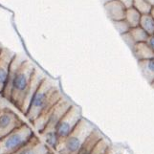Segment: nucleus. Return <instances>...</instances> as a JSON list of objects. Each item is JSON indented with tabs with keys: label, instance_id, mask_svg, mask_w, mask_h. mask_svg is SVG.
I'll return each mask as SVG.
<instances>
[{
	"label": "nucleus",
	"instance_id": "9",
	"mask_svg": "<svg viewBox=\"0 0 154 154\" xmlns=\"http://www.w3.org/2000/svg\"><path fill=\"white\" fill-rule=\"evenodd\" d=\"M15 54L17 53L10 50L5 46L2 47L1 52H0V97L3 93L5 85H6L10 65Z\"/></svg>",
	"mask_w": 154,
	"mask_h": 154
},
{
	"label": "nucleus",
	"instance_id": "21",
	"mask_svg": "<svg viewBox=\"0 0 154 154\" xmlns=\"http://www.w3.org/2000/svg\"><path fill=\"white\" fill-rule=\"evenodd\" d=\"M122 38H123V39L125 40V42L127 44V46H128L131 50L134 48V46H135V44H136V42H135V40L133 39V38L131 36V35L129 34V32H128V33H126V34L122 35Z\"/></svg>",
	"mask_w": 154,
	"mask_h": 154
},
{
	"label": "nucleus",
	"instance_id": "15",
	"mask_svg": "<svg viewBox=\"0 0 154 154\" xmlns=\"http://www.w3.org/2000/svg\"><path fill=\"white\" fill-rule=\"evenodd\" d=\"M141 17H142L141 13L138 12L134 7H131V8L126 9L125 19L126 22L129 24L130 28H134L140 25Z\"/></svg>",
	"mask_w": 154,
	"mask_h": 154
},
{
	"label": "nucleus",
	"instance_id": "27",
	"mask_svg": "<svg viewBox=\"0 0 154 154\" xmlns=\"http://www.w3.org/2000/svg\"><path fill=\"white\" fill-rule=\"evenodd\" d=\"M2 47H3V45L0 43V52H1V49H2Z\"/></svg>",
	"mask_w": 154,
	"mask_h": 154
},
{
	"label": "nucleus",
	"instance_id": "24",
	"mask_svg": "<svg viewBox=\"0 0 154 154\" xmlns=\"http://www.w3.org/2000/svg\"><path fill=\"white\" fill-rule=\"evenodd\" d=\"M121 153H122V151L120 149H118V148H116L112 146V147H111L105 154H121Z\"/></svg>",
	"mask_w": 154,
	"mask_h": 154
},
{
	"label": "nucleus",
	"instance_id": "28",
	"mask_svg": "<svg viewBox=\"0 0 154 154\" xmlns=\"http://www.w3.org/2000/svg\"><path fill=\"white\" fill-rule=\"evenodd\" d=\"M2 107H3V106H2V104H1V102H0V110H1Z\"/></svg>",
	"mask_w": 154,
	"mask_h": 154
},
{
	"label": "nucleus",
	"instance_id": "8",
	"mask_svg": "<svg viewBox=\"0 0 154 154\" xmlns=\"http://www.w3.org/2000/svg\"><path fill=\"white\" fill-rule=\"evenodd\" d=\"M26 56H24L23 54H15L14 57L13 58L12 63L10 65V70H9V74H8V79H7V82H6V85L4 87L3 90V93L1 95V98L6 100L7 102L10 100L11 98V91H12V87H13V83L15 79V76L19 70V68L21 66V64L23 63V61L26 60Z\"/></svg>",
	"mask_w": 154,
	"mask_h": 154
},
{
	"label": "nucleus",
	"instance_id": "10",
	"mask_svg": "<svg viewBox=\"0 0 154 154\" xmlns=\"http://www.w3.org/2000/svg\"><path fill=\"white\" fill-rule=\"evenodd\" d=\"M52 151L41 140V138L35 134L23 147L14 154H51Z\"/></svg>",
	"mask_w": 154,
	"mask_h": 154
},
{
	"label": "nucleus",
	"instance_id": "3",
	"mask_svg": "<svg viewBox=\"0 0 154 154\" xmlns=\"http://www.w3.org/2000/svg\"><path fill=\"white\" fill-rule=\"evenodd\" d=\"M35 68L36 67L34 63L28 58H26L21 64L17 76H15L9 103L18 111L21 107V104H22L24 96L30 85L31 79L33 78Z\"/></svg>",
	"mask_w": 154,
	"mask_h": 154
},
{
	"label": "nucleus",
	"instance_id": "2",
	"mask_svg": "<svg viewBox=\"0 0 154 154\" xmlns=\"http://www.w3.org/2000/svg\"><path fill=\"white\" fill-rule=\"evenodd\" d=\"M95 126L89 121L82 119L74 128V130L64 139H62L58 145L56 154H78L82 146L88 136L93 132Z\"/></svg>",
	"mask_w": 154,
	"mask_h": 154
},
{
	"label": "nucleus",
	"instance_id": "29",
	"mask_svg": "<svg viewBox=\"0 0 154 154\" xmlns=\"http://www.w3.org/2000/svg\"><path fill=\"white\" fill-rule=\"evenodd\" d=\"M51 154H56V153H55V152H52Z\"/></svg>",
	"mask_w": 154,
	"mask_h": 154
},
{
	"label": "nucleus",
	"instance_id": "23",
	"mask_svg": "<svg viewBox=\"0 0 154 154\" xmlns=\"http://www.w3.org/2000/svg\"><path fill=\"white\" fill-rule=\"evenodd\" d=\"M146 43L154 51V35H151L148 36V38L146 40Z\"/></svg>",
	"mask_w": 154,
	"mask_h": 154
},
{
	"label": "nucleus",
	"instance_id": "17",
	"mask_svg": "<svg viewBox=\"0 0 154 154\" xmlns=\"http://www.w3.org/2000/svg\"><path fill=\"white\" fill-rule=\"evenodd\" d=\"M140 27L144 29L148 35L154 34V19L150 17V14H142L140 20Z\"/></svg>",
	"mask_w": 154,
	"mask_h": 154
},
{
	"label": "nucleus",
	"instance_id": "20",
	"mask_svg": "<svg viewBox=\"0 0 154 154\" xmlns=\"http://www.w3.org/2000/svg\"><path fill=\"white\" fill-rule=\"evenodd\" d=\"M116 30L119 32V34L122 35L124 34H126L128 33V32L130 31V26L129 24L126 22L125 19H123V20H119V21H112Z\"/></svg>",
	"mask_w": 154,
	"mask_h": 154
},
{
	"label": "nucleus",
	"instance_id": "13",
	"mask_svg": "<svg viewBox=\"0 0 154 154\" xmlns=\"http://www.w3.org/2000/svg\"><path fill=\"white\" fill-rule=\"evenodd\" d=\"M103 137V135L100 133L97 128H95L92 133L88 136L85 142L83 143V145L82 146L81 149L79 150L78 154H89V152L92 150V148L95 146V145H96Z\"/></svg>",
	"mask_w": 154,
	"mask_h": 154
},
{
	"label": "nucleus",
	"instance_id": "11",
	"mask_svg": "<svg viewBox=\"0 0 154 154\" xmlns=\"http://www.w3.org/2000/svg\"><path fill=\"white\" fill-rule=\"evenodd\" d=\"M103 6L107 17L112 21H119L125 19L126 8L119 0H110V1L104 3Z\"/></svg>",
	"mask_w": 154,
	"mask_h": 154
},
{
	"label": "nucleus",
	"instance_id": "18",
	"mask_svg": "<svg viewBox=\"0 0 154 154\" xmlns=\"http://www.w3.org/2000/svg\"><path fill=\"white\" fill-rule=\"evenodd\" d=\"M129 34L131 35L132 38H133L136 43H138V42H146L148 36H149L146 32L142 27H140V26L131 28L129 31Z\"/></svg>",
	"mask_w": 154,
	"mask_h": 154
},
{
	"label": "nucleus",
	"instance_id": "25",
	"mask_svg": "<svg viewBox=\"0 0 154 154\" xmlns=\"http://www.w3.org/2000/svg\"><path fill=\"white\" fill-rule=\"evenodd\" d=\"M149 14H150V17L154 19V6H152L151 10H150V12H149Z\"/></svg>",
	"mask_w": 154,
	"mask_h": 154
},
{
	"label": "nucleus",
	"instance_id": "12",
	"mask_svg": "<svg viewBox=\"0 0 154 154\" xmlns=\"http://www.w3.org/2000/svg\"><path fill=\"white\" fill-rule=\"evenodd\" d=\"M132 52L138 61L154 58V51L148 46L146 42H138L132 49Z\"/></svg>",
	"mask_w": 154,
	"mask_h": 154
},
{
	"label": "nucleus",
	"instance_id": "6",
	"mask_svg": "<svg viewBox=\"0 0 154 154\" xmlns=\"http://www.w3.org/2000/svg\"><path fill=\"white\" fill-rule=\"evenodd\" d=\"M24 123L25 121L14 109L3 106L0 110V140Z\"/></svg>",
	"mask_w": 154,
	"mask_h": 154
},
{
	"label": "nucleus",
	"instance_id": "26",
	"mask_svg": "<svg viewBox=\"0 0 154 154\" xmlns=\"http://www.w3.org/2000/svg\"><path fill=\"white\" fill-rule=\"evenodd\" d=\"M150 85H151V87H152V88H153V90H154V81L150 83Z\"/></svg>",
	"mask_w": 154,
	"mask_h": 154
},
{
	"label": "nucleus",
	"instance_id": "19",
	"mask_svg": "<svg viewBox=\"0 0 154 154\" xmlns=\"http://www.w3.org/2000/svg\"><path fill=\"white\" fill-rule=\"evenodd\" d=\"M153 5L148 0H133V7L141 14H148Z\"/></svg>",
	"mask_w": 154,
	"mask_h": 154
},
{
	"label": "nucleus",
	"instance_id": "4",
	"mask_svg": "<svg viewBox=\"0 0 154 154\" xmlns=\"http://www.w3.org/2000/svg\"><path fill=\"white\" fill-rule=\"evenodd\" d=\"M36 134L28 122L0 140V154H14L23 147Z\"/></svg>",
	"mask_w": 154,
	"mask_h": 154
},
{
	"label": "nucleus",
	"instance_id": "5",
	"mask_svg": "<svg viewBox=\"0 0 154 154\" xmlns=\"http://www.w3.org/2000/svg\"><path fill=\"white\" fill-rule=\"evenodd\" d=\"M82 119V115L81 108L73 104L56 125V132L60 141L71 133Z\"/></svg>",
	"mask_w": 154,
	"mask_h": 154
},
{
	"label": "nucleus",
	"instance_id": "31",
	"mask_svg": "<svg viewBox=\"0 0 154 154\" xmlns=\"http://www.w3.org/2000/svg\"><path fill=\"white\" fill-rule=\"evenodd\" d=\"M153 35H154V34H153Z\"/></svg>",
	"mask_w": 154,
	"mask_h": 154
},
{
	"label": "nucleus",
	"instance_id": "16",
	"mask_svg": "<svg viewBox=\"0 0 154 154\" xmlns=\"http://www.w3.org/2000/svg\"><path fill=\"white\" fill-rule=\"evenodd\" d=\"M112 147L111 143L107 140V138L104 136L100 139L95 146L92 148V150L89 152V154H105L110 148Z\"/></svg>",
	"mask_w": 154,
	"mask_h": 154
},
{
	"label": "nucleus",
	"instance_id": "7",
	"mask_svg": "<svg viewBox=\"0 0 154 154\" xmlns=\"http://www.w3.org/2000/svg\"><path fill=\"white\" fill-rule=\"evenodd\" d=\"M45 76L46 75L40 70V69H38V67L35 68L33 78H32V79H31L30 85L27 89V92H26V94H25L22 104H21V107L19 109V112L23 116L26 114V112H27V110L29 108V105L31 103V100H32V99H33V97L35 96L36 90H38V88L39 87L40 83L42 81H43Z\"/></svg>",
	"mask_w": 154,
	"mask_h": 154
},
{
	"label": "nucleus",
	"instance_id": "22",
	"mask_svg": "<svg viewBox=\"0 0 154 154\" xmlns=\"http://www.w3.org/2000/svg\"><path fill=\"white\" fill-rule=\"evenodd\" d=\"M119 1L123 4L126 9L133 7V0H119Z\"/></svg>",
	"mask_w": 154,
	"mask_h": 154
},
{
	"label": "nucleus",
	"instance_id": "14",
	"mask_svg": "<svg viewBox=\"0 0 154 154\" xmlns=\"http://www.w3.org/2000/svg\"><path fill=\"white\" fill-rule=\"evenodd\" d=\"M142 75L147 81L148 83H151L154 81V58L138 61Z\"/></svg>",
	"mask_w": 154,
	"mask_h": 154
},
{
	"label": "nucleus",
	"instance_id": "1",
	"mask_svg": "<svg viewBox=\"0 0 154 154\" xmlns=\"http://www.w3.org/2000/svg\"><path fill=\"white\" fill-rule=\"evenodd\" d=\"M61 98H63V95L57 83L53 79L45 76L32 99L24 117L29 124H32L40 115L48 113Z\"/></svg>",
	"mask_w": 154,
	"mask_h": 154
},
{
	"label": "nucleus",
	"instance_id": "30",
	"mask_svg": "<svg viewBox=\"0 0 154 154\" xmlns=\"http://www.w3.org/2000/svg\"><path fill=\"white\" fill-rule=\"evenodd\" d=\"M121 154H123V152H122V153H121Z\"/></svg>",
	"mask_w": 154,
	"mask_h": 154
}]
</instances>
